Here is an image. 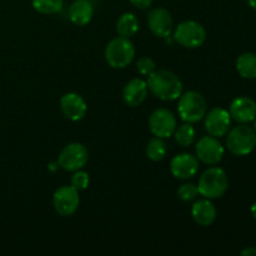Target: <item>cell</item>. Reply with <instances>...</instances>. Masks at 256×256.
I'll return each mask as SVG.
<instances>
[{
	"instance_id": "cell-7",
	"label": "cell",
	"mask_w": 256,
	"mask_h": 256,
	"mask_svg": "<svg viewBox=\"0 0 256 256\" xmlns=\"http://www.w3.org/2000/svg\"><path fill=\"white\" fill-rule=\"evenodd\" d=\"M89 160V152L82 142H70L60 152L58 165L65 172H76L82 169Z\"/></svg>"
},
{
	"instance_id": "cell-13",
	"label": "cell",
	"mask_w": 256,
	"mask_h": 256,
	"mask_svg": "<svg viewBox=\"0 0 256 256\" xmlns=\"http://www.w3.org/2000/svg\"><path fill=\"white\" fill-rule=\"evenodd\" d=\"M199 170V160L195 155L184 154L175 155L170 162V172L174 175V178L179 180L192 179L196 175Z\"/></svg>"
},
{
	"instance_id": "cell-25",
	"label": "cell",
	"mask_w": 256,
	"mask_h": 256,
	"mask_svg": "<svg viewBox=\"0 0 256 256\" xmlns=\"http://www.w3.org/2000/svg\"><path fill=\"white\" fill-rule=\"evenodd\" d=\"M136 69L142 76H149L156 70V64L150 56H142L138 59Z\"/></svg>"
},
{
	"instance_id": "cell-3",
	"label": "cell",
	"mask_w": 256,
	"mask_h": 256,
	"mask_svg": "<svg viewBox=\"0 0 256 256\" xmlns=\"http://www.w3.org/2000/svg\"><path fill=\"white\" fill-rule=\"evenodd\" d=\"M228 150L235 156L249 155L256 146V132L248 124H239L228 132Z\"/></svg>"
},
{
	"instance_id": "cell-22",
	"label": "cell",
	"mask_w": 256,
	"mask_h": 256,
	"mask_svg": "<svg viewBox=\"0 0 256 256\" xmlns=\"http://www.w3.org/2000/svg\"><path fill=\"white\" fill-rule=\"evenodd\" d=\"M172 135H174L178 145H180L182 148L190 146L195 142V129L190 122H185V124L180 125L179 128L176 126Z\"/></svg>"
},
{
	"instance_id": "cell-21",
	"label": "cell",
	"mask_w": 256,
	"mask_h": 256,
	"mask_svg": "<svg viewBox=\"0 0 256 256\" xmlns=\"http://www.w3.org/2000/svg\"><path fill=\"white\" fill-rule=\"evenodd\" d=\"M168 152V146L162 138H152L146 145V156L152 162H162L165 159Z\"/></svg>"
},
{
	"instance_id": "cell-20",
	"label": "cell",
	"mask_w": 256,
	"mask_h": 256,
	"mask_svg": "<svg viewBox=\"0 0 256 256\" xmlns=\"http://www.w3.org/2000/svg\"><path fill=\"white\" fill-rule=\"evenodd\" d=\"M236 70L244 79H256V54L242 52L238 56Z\"/></svg>"
},
{
	"instance_id": "cell-29",
	"label": "cell",
	"mask_w": 256,
	"mask_h": 256,
	"mask_svg": "<svg viewBox=\"0 0 256 256\" xmlns=\"http://www.w3.org/2000/svg\"><path fill=\"white\" fill-rule=\"evenodd\" d=\"M248 4H249L252 9L256 10V0H248Z\"/></svg>"
},
{
	"instance_id": "cell-8",
	"label": "cell",
	"mask_w": 256,
	"mask_h": 256,
	"mask_svg": "<svg viewBox=\"0 0 256 256\" xmlns=\"http://www.w3.org/2000/svg\"><path fill=\"white\" fill-rule=\"evenodd\" d=\"M176 118L170 110L159 108L154 110L149 118V129L152 134L156 138L168 139L172 136L176 129Z\"/></svg>"
},
{
	"instance_id": "cell-1",
	"label": "cell",
	"mask_w": 256,
	"mask_h": 256,
	"mask_svg": "<svg viewBox=\"0 0 256 256\" xmlns=\"http://www.w3.org/2000/svg\"><path fill=\"white\" fill-rule=\"evenodd\" d=\"M146 84L152 94L162 102H174L182 94V80L170 70H155L148 76Z\"/></svg>"
},
{
	"instance_id": "cell-23",
	"label": "cell",
	"mask_w": 256,
	"mask_h": 256,
	"mask_svg": "<svg viewBox=\"0 0 256 256\" xmlns=\"http://www.w3.org/2000/svg\"><path fill=\"white\" fill-rule=\"evenodd\" d=\"M35 12L45 15H52L59 12L64 6V0H32Z\"/></svg>"
},
{
	"instance_id": "cell-6",
	"label": "cell",
	"mask_w": 256,
	"mask_h": 256,
	"mask_svg": "<svg viewBox=\"0 0 256 256\" xmlns=\"http://www.w3.org/2000/svg\"><path fill=\"white\" fill-rule=\"evenodd\" d=\"M174 40L188 49H196L206 40V32L200 22L186 20L176 26L174 32Z\"/></svg>"
},
{
	"instance_id": "cell-18",
	"label": "cell",
	"mask_w": 256,
	"mask_h": 256,
	"mask_svg": "<svg viewBox=\"0 0 256 256\" xmlns=\"http://www.w3.org/2000/svg\"><path fill=\"white\" fill-rule=\"evenodd\" d=\"M68 16L78 26L86 25L94 16V6L89 0H75L68 10Z\"/></svg>"
},
{
	"instance_id": "cell-12",
	"label": "cell",
	"mask_w": 256,
	"mask_h": 256,
	"mask_svg": "<svg viewBox=\"0 0 256 256\" xmlns=\"http://www.w3.org/2000/svg\"><path fill=\"white\" fill-rule=\"evenodd\" d=\"M148 25L155 36L169 38L174 28L172 14L164 8H155L148 15Z\"/></svg>"
},
{
	"instance_id": "cell-19",
	"label": "cell",
	"mask_w": 256,
	"mask_h": 256,
	"mask_svg": "<svg viewBox=\"0 0 256 256\" xmlns=\"http://www.w3.org/2000/svg\"><path fill=\"white\" fill-rule=\"evenodd\" d=\"M116 32L119 36L132 38L139 32V20L132 12H124L116 22Z\"/></svg>"
},
{
	"instance_id": "cell-5",
	"label": "cell",
	"mask_w": 256,
	"mask_h": 256,
	"mask_svg": "<svg viewBox=\"0 0 256 256\" xmlns=\"http://www.w3.org/2000/svg\"><path fill=\"white\" fill-rule=\"evenodd\" d=\"M104 55L105 60L110 66L114 69H124L134 60V44L128 38H114L108 42Z\"/></svg>"
},
{
	"instance_id": "cell-28",
	"label": "cell",
	"mask_w": 256,
	"mask_h": 256,
	"mask_svg": "<svg viewBox=\"0 0 256 256\" xmlns=\"http://www.w3.org/2000/svg\"><path fill=\"white\" fill-rule=\"evenodd\" d=\"M240 255L242 256H256V248H246V249L242 250V252H240Z\"/></svg>"
},
{
	"instance_id": "cell-11",
	"label": "cell",
	"mask_w": 256,
	"mask_h": 256,
	"mask_svg": "<svg viewBox=\"0 0 256 256\" xmlns=\"http://www.w3.org/2000/svg\"><path fill=\"white\" fill-rule=\"evenodd\" d=\"M204 120L208 134L215 138L225 136L232 126V116L229 112L222 108H212L206 112Z\"/></svg>"
},
{
	"instance_id": "cell-24",
	"label": "cell",
	"mask_w": 256,
	"mask_h": 256,
	"mask_svg": "<svg viewBox=\"0 0 256 256\" xmlns=\"http://www.w3.org/2000/svg\"><path fill=\"white\" fill-rule=\"evenodd\" d=\"M199 195V190H198V185L192 184V182H186V184L180 185L178 189V198L185 202H189L195 200Z\"/></svg>"
},
{
	"instance_id": "cell-9",
	"label": "cell",
	"mask_w": 256,
	"mask_h": 256,
	"mask_svg": "<svg viewBox=\"0 0 256 256\" xmlns=\"http://www.w3.org/2000/svg\"><path fill=\"white\" fill-rule=\"evenodd\" d=\"M80 205L79 190L74 186H62L54 192L52 206L54 210L62 216H70L78 210Z\"/></svg>"
},
{
	"instance_id": "cell-14",
	"label": "cell",
	"mask_w": 256,
	"mask_h": 256,
	"mask_svg": "<svg viewBox=\"0 0 256 256\" xmlns=\"http://www.w3.org/2000/svg\"><path fill=\"white\" fill-rule=\"evenodd\" d=\"M60 109L68 120L79 122L86 115L88 105L82 95L76 92H68L60 99Z\"/></svg>"
},
{
	"instance_id": "cell-30",
	"label": "cell",
	"mask_w": 256,
	"mask_h": 256,
	"mask_svg": "<svg viewBox=\"0 0 256 256\" xmlns=\"http://www.w3.org/2000/svg\"><path fill=\"white\" fill-rule=\"evenodd\" d=\"M252 216H254V219L256 220V202L255 204H252Z\"/></svg>"
},
{
	"instance_id": "cell-27",
	"label": "cell",
	"mask_w": 256,
	"mask_h": 256,
	"mask_svg": "<svg viewBox=\"0 0 256 256\" xmlns=\"http://www.w3.org/2000/svg\"><path fill=\"white\" fill-rule=\"evenodd\" d=\"M129 2H132L135 8H138V9L144 10V9H148V8L152 6V4L154 0H129Z\"/></svg>"
},
{
	"instance_id": "cell-31",
	"label": "cell",
	"mask_w": 256,
	"mask_h": 256,
	"mask_svg": "<svg viewBox=\"0 0 256 256\" xmlns=\"http://www.w3.org/2000/svg\"><path fill=\"white\" fill-rule=\"evenodd\" d=\"M252 122H254V130L256 132V116H255V119L252 120Z\"/></svg>"
},
{
	"instance_id": "cell-4",
	"label": "cell",
	"mask_w": 256,
	"mask_h": 256,
	"mask_svg": "<svg viewBox=\"0 0 256 256\" xmlns=\"http://www.w3.org/2000/svg\"><path fill=\"white\" fill-rule=\"evenodd\" d=\"M208 112V104L205 98L200 92L190 90L180 95L179 104H178V112L180 119L184 122H200L204 119Z\"/></svg>"
},
{
	"instance_id": "cell-10",
	"label": "cell",
	"mask_w": 256,
	"mask_h": 256,
	"mask_svg": "<svg viewBox=\"0 0 256 256\" xmlns=\"http://www.w3.org/2000/svg\"><path fill=\"white\" fill-rule=\"evenodd\" d=\"M195 152H196L198 160L206 165H216L222 162L224 156L225 149L222 142L218 140V138L212 136H202L199 139L195 146Z\"/></svg>"
},
{
	"instance_id": "cell-17",
	"label": "cell",
	"mask_w": 256,
	"mask_h": 256,
	"mask_svg": "<svg viewBox=\"0 0 256 256\" xmlns=\"http://www.w3.org/2000/svg\"><path fill=\"white\" fill-rule=\"evenodd\" d=\"M192 219L200 226H210L216 220V208L210 199H202L194 202L192 208Z\"/></svg>"
},
{
	"instance_id": "cell-26",
	"label": "cell",
	"mask_w": 256,
	"mask_h": 256,
	"mask_svg": "<svg viewBox=\"0 0 256 256\" xmlns=\"http://www.w3.org/2000/svg\"><path fill=\"white\" fill-rule=\"evenodd\" d=\"M90 178L86 172H82V169L74 172L72 176V186H74L76 190H85L89 186Z\"/></svg>"
},
{
	"instance_id": "cell-16",
	"label": "cell",
	"mask_w": 256,
	"mask_h": 256,
	"mask_svg": "<svg viewBox=\"0 0 256 256\" xmlns=\"http://www.w3.org/2000/svg\"><path fill=\"white\" fill-rule=\"evenodd\" d=\"M148 90L149 89H148L146 82L140 78H135L125 84L124 89H122V99H124L125 104L129 106H139L146 99Z\"/></svg>"
},
{
	"instance_id": "cell-15",
	"label": "cell",
	"mask_w": 256,
	"mask_h": 256,
	"mask_svg": "<svg viewBox=\"0 0 256 256\" xmlns=\"http://www.w3.org/2000/svg\"><path fill=\"white\" fill-rule=\"evenodd\" d=\"M229 114L232 120H235L239 124H249L256 116V102L252 98H236L230 104Z\"/></svg>"
},
{
	"instance_id": "cell-2",
	"label": "cell",
	"mask_w": 256,
	"mask_h": 256,
	"mask_svg": "<svg viewBox=\"0 0 256 256\" xmlns=\"http://www.w3.org/2000/svg\"><path fill=\"white\" fill-rule=\"evenodd\" d=\"M229 188L228 175L222 168H209L202 172L198 182L199 195L205 199H219Z\"/></svg>"
}]
</instances>
